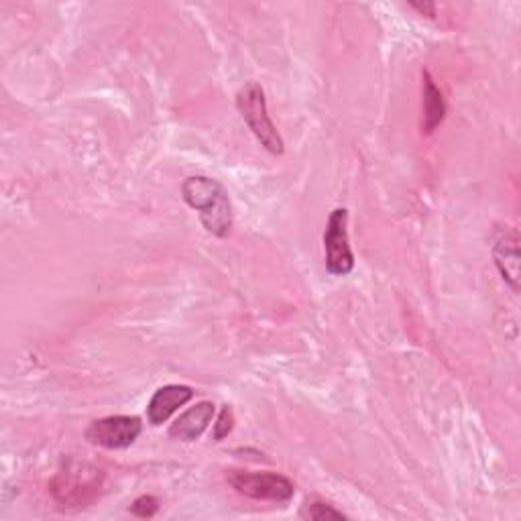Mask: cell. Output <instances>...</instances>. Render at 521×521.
Segmentation results:
<instances>
[{
  "label": "cell",
  "instance_id": "cell-1",
  "mask_svg": "<svg viewBox=\"0 0 521 521\" xmlns=\"http://www.w3.org/2000/svg\"><path fill=\"white\" fill-rule=\"evenodd\" d=\"M182 198L200 214V220L210 235L224 239L233 230V204L224 186L206 176H192L182 184Z\"/></svg>",
  "mask_w": 521,
  "mask_h": 521
},
{
  "label": "cell",
  "instance_id": "cell-2",
  "mask_svg": "<svg viewBox=\"0 0 521 521\" xmlns=\"http://www.w3.org/2000/svg\"><path fill=\"white\" fill-rule=\"evenodd\" d=\"M104 475L100 469L88 462L70 460L68 465L55 475L49 489L53 499L62 507H84L92 503L102 489Z\"/></svg>",
  "mask_w": 521,
  "mask_h": 521
},
{
  "label": "cell",
  "instance_id": "cell-3",
  "mask_svg": "<svg viewBox=\"0 0 521 521\" xmlns=\"http://www.w3.org/2000/svg\"><path fill=\"white\" fill-rule=\"evenodd\" d=\"M237 108L241 112L243 121L251 129V133L257 137V141L271 153V155H283L285 143L275 129L273 121L269 119L267 110V98L265 90L257 82L245 84L237 94Z\"/></svg>",
  "mask_w": 521,
  "mask_h": 521
},
{
  "label": "cell",
  "instance_id": "cell-4",
  "mask_svg": "<svg viewBox=\"0 0 521 521\" xmlns=\"http://www.w3.org/2000/svg\"><path fill=\"white\" fill-rule=\"evenodd\" d=\"M228 483L239 495L255 501L287 503L296 493V485L277 473H249V471H230Z\"/></svg>",
  "mask_w": 521,
  "mask_h": 521
},
{
  "label": "cell",
  "instance_id": "cell-5",
  "mask_svg": "<svg viewBox=\"0 0 521 521\" xmlns=\"http://www.w3.org/2000/svg\"><path fill=\"white\" fill-rule=\"evenodd\" d=\"M326 271L336 277L349 275L355 269V255L349 241V210L336 208L324 230Z\"/></svg>",
  "mask_w": 521,
  "mask_h": 521
},
{
  "label": "cell",
  "instance_id": "cell-6",
  "mask_svg": "<svg viewBox=\"0 0 521 521\" xmlns=\"http://www.w3.org/2000/svg\"><path fill=\"white\" fill-rule=\"evenodd\" d=\"M141 432L143 424L137 416H108L92 422L86 438L106 450H125L137 442Z\"/></svg>",
  "mask_w": 521,
  "mask_h": 521
},
{
  "label": "cell",
  "instance_id": "cell-7",
  "mask_svg": "<svg viewBox=\"0 0 521 521\" xmlns=\"http://www.w3.org/2000/svg\"><path fill=\"white\" fill-rule=\"evenodd\" d=\"M194 397V389L188 385H165L155 391L147 405V420L151 426L165 424L173 414Z\"/></svg>",
  "mask_w": 521,
  "mask_h": 521
},
{
  "label": "cell",
  "instance_id": "cell-8",
  "mask_svg": "<svg viewBox=\"0 0 521 521\" xmlns=\"http://www.w3.org/2000/svg\"><path fill=\"white\" fill-rule=\"evenodd\" d=\"M493 259L495 265L503 277V281L513 289V292H519V237L515 230H501L497 235L495 243H493Z\"/></svg>",
  "mask_w": 521,
  "mask_h": 521
},
{
  "label": "cell",
  "instance_id": "cell-9",
  "mask_svg": "<svg viewBox=\"0 0 521 521\" xmlns=\"http://www.w3.org/2000/svg\"><path fill=\"white\" fill-rule=\"evenodd\" d=\"M214 403L212 401H200L194 408L184 412L169 428V438L180 442H196L206 428L210 426L214 418Z\"/></svg>",
  "mask_w": 521,
  "mask_h": 521
},
{
  "label": "cell",
  "instance_id": "cell-10",
  "mask_svg": "<svg viewBox=\"0 0 521 521\" xmlns=\"http://www.w3.org/2000/svg\"><path fill=\"white\" fill-rule=\"evenodd\" d=\"M422 96H424V121H422V133L432 135L446 117V104L442 98L440 88L434 84L428 70L422 72Z\"/></svg>",
  "mask_w": 521,
  "mask_h": 521
},
{
  "label": "cell",
  "instance_id": "cell-11",
  "mask_svg": "<svg viewBox=\"0 0 521 521\" xmlns=\"http://www.w3.org/2000/svg\"><path fill=\"white\" fill-rule=\"evenodd\" d=\"M300 515L304 519H314V521H324V519H346V515L342 511H338L334 505L322 501V499H306V503L302 505Z\"/></svg>",
  "mask_w": 521,
  "mask_h": 521
},
{
  "label": "cell",
  "instance_id": "cell-12",
  "mask_svg": "<svg viewBox=\"0 0 521 521\" xmlns=\"http://www.w3.org/2000/svg\"><path fill=\"white\" fill-rule=\"evenodd\" d=\"M233 428H235V412H233V408H230V405H224L216 424H214V434H212L214 440L216 442L224 440L230 432H233Z\"/></svg>",
  "mask_w": 521,
  "mask_h": 521
},
{
  "label": "cell",
  "instance_id": "cell-13",
  "mask_svg": "<svg viewBox=\"0 0 521 521\" xmlns=\"http://www.w3.org/2000/svg\"><path fill=\"white\" fill-rule=\"evenodd\" d=\"M157 509H159V501L153 495H143L135 499L131 505V513L137 517H153Z\"/></svg>",
  "mask_w": 521,
  "mask_h": 521
},
{
  "label": "cell",
  "instance_id": "cell-14",
  "mask_svg": "<svg viewBox=\"0 0 521 521\" xmlns=\"http://www.w3.org/2000/svg\"><path fill=\"white\" fill-rule=\"evenodd\" d=\"M410 7L416 9L424 17H430V19L436 17V5H432V3H410Z\"/></svg>",
  "mask_w": 521,
  "mask_h": 521
}]
</instances>
